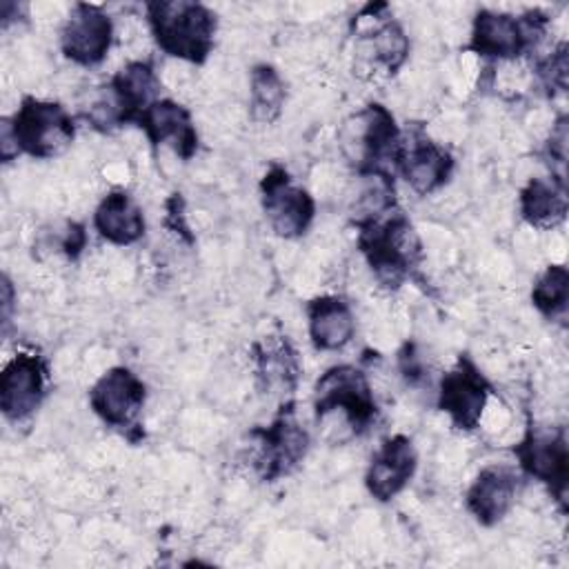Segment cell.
Segmentation results:
<instances>
[{"label": "cell", "mask_w": 569, "mask_h": 569, "mask_svg": "<svg viewBox=\"0 0 569 569\" xmlns=\"http://www.w3.org/2000/svg\"><path fill=\"white\" fill-rule=\"evenodd\" d=\"M356 247L369 271L385 289H400L407 280L418 278L425 260L422 240L402 209H391L376 218L353 220Z\"/></svg>", "instance_id": "6da1fadb"}, {"label": "cell", "mask_w": 569, "mask_h": 569, "mask_svg": "<svg viewBox=\"0 0 569 569\" xmlns=\"http://www.w3.org/2000/svg\"><path fill=\"white\" fill-rule=\"evenodd\" d=\"M76 138V120L53 100L24 96L18 109L0 120V156L11 162L16 156L51 160L64 153Z\"/></svg>", "instance_id": "7a4b0ae2"}, {"label": "cell", "mask_w": 569, "mask_h": 569, "mask_svg": "<svg viewBox=\"0 0 569 569\" xmlns=\"http://www.w3.org/2000/svg\"><path fill=\"white\" fill-rule=\"evenodd\" d=\"M144 16L156 47L176 60L204 64L216 44L218 16L193 0H151Z\"/></svg>", "instance_id": "3957f363"}, {"label": "cell", "mask_w": 569, "mask_h": 569, "mask_svg": "<svg viewBox=\"0 0 569 569\" xmlns=\"http://www.w3.org/2000/svg\"><path fill=\"white\" fill-rule=\"evenodd\" d=\"M160 80L149 60H131L120 67L107 84L98 87L82 118L102 133H109L122 124H136L140 113L158 100Z\"/></svg>", "instance_id": "277c9868"}, {"label": "cell", "mask_w": 569, "mask_h": 569, "mask_svg": "<svg viewBox=\"0 0 569 569\" xmlns=\"http://www.w3.org/2000/svg\"><path fill=\"white\" fill-rule=\"evenodd\" d=\"M549 29V13L527 9L522 13L478 9L471 20V33L465 51L491 62L518 60L542 42Z\"/></svg>", "instance_id": "5b68a950"}, {"label": "cell", "mask_w": 569, "mask_h": 569, "mask_svg": "<svg viewBox=\"0 0 569 569\" xmlns=\"http://www.w3.org/2000/svg\"><path fill=\"white\" fill-rule=\"evenodd\" d=\"M378 413L371 382L356 365H333L313 385V416L318 427L338 416L347 425L349 436H362L373 427Z\"/></svg>", "instance_id": "8992f818"}, {"label": "cell", "mask_w": 569, "mask_h": 569, "mask_svg": "<svg viewBox=\"0 0 569 569\" xmlns=\"http://www.w3.org/2000/svg\"><path fill=\"white\" fill-rule=\"evenodd\" d=\"M338 140L356 173H369L387 169L389 162L393 167V158L402 142V131L385 104L369 102L345 120Z\"/></svg>", "instance_id": "52a82bcc"}, {"label": "cell", "mask_w": 569, "mask_h": 569, "mask_svg": "<svg viewBox=\"0 0 569 569\" xmlns=\"http://www.w3.org/2000/svg\"><path fill=\"white\" fill-rule=\"evenodd\" d=\"M253 440V469L264 482H276L300 467L311 438L298 420L296 402L282 400L269 425L249 431Z\"/></svg>", "instance_id": "ba28073f"}, {"label": "cell", "mask_w": 569, "mask_h": 569, "mask_svg": "<svg viewBox=\"0 0 569 569\" xmlns=\"http://www.w3.org/2000/svg\"><path fill=\"white\" fill-rule=\"evenodd\" d=\"M513 456L520 471L545 485L560 511H565L569 485L567 429L562 425L529 422L522 438L513 445Z\"/></svg>", "instance_id": "9c48e42d"}, {"label": "cell", "mask_w": 569, "mask_h": 569, "mask_svg": "<svg viewBox=\"0 0 569 569\" xmlns=\"http://www.w3.org/2000/svg\"><path fill=\"white\" fill-rule=\"evenodd\" d=\"M147 402V385L124 365L107 369L89 389L91 411L111 429L122 431L131 442L142 436L140 411Z\"/></svg>", "instance_id": "30bf717a"}, {"label": "cell", "mask_w": 569, "mask_h": 569, "mask_svg": "<svg viewBox=\"0 0 569 569\" xmlns=\"http://www.w3.org/2000/svg\"><path fill=\"white\" fill-rule=\"evenodd\" d=\"M260 204L271 231L284 240L302 238L316 218L313 196L278 162L260 178Z\"/></svg>", "instance_id": "8fae6325"}, {"label": "cell", "mask_w": 569, "mask_h": 569, "mask_svg": "<svg viewBox=\"0 0 569 569\" xmlns=\"http://www.w3.org/2000/svg\"><path fill=\"white\" fill-rule=\"evenodd\" d=\"M493 385L469 353H460L456 365L440 376L436 405L458 431H476L487 409Z\"/></svg>", "instance_id": "7c38bea8"}, {"label": "cell", "mask_w": 569, "mask_h": 569, "mask_svg": "<svg viewBox=\"0 0 569 569\" xmlns=\"http://www.w3.org/2000/svg\"><path fill=\"white\" fill-rule=\"evenodd\" d=\"M49 362L38 351H18L0 373V411L11 425L27 422L44 402Z\"/></svg>", "instance_id": "4fadbf2b"}, {"label": "cell", "mask_w": 569, "mask_h": 569, "mask_svg": "<svg viewBox=\"0 0 569 569\" xmlns=\"http://www.w3.org/2000/svg\"><path fill=\"white\" fill-rule=\"evenodd\" d=\"M393 167L413 193L431 196L451 180L456 160L447 147L431 140L418 127L409 136H402Z\"/></svg>", "instance_id": "5bb4252c"}, {"label": "cell", "mask_w": 569, "mask_h": 569, "mask_svg": "<svg viewBox=\"0 0 569 569\" xmlns=\"http://www.w3.org/2000/svg\"><path fill=\"white\" fill-rule=\"evenodd\" d=\"M113 44V20L100 4L76 2L60 29V51L78 67H98Z\"/></svg>", "instance_id": "9a60e30c"}, {"label": "cell", "mask_w": 569, "mask_h": 569, "mask_svg": "<svg viewBox=\"0 0 569 569\" xmlns=\"http://www.w3.org/2000/svg\"><path fill=\"white\" fill-rule=\"evenodd\" d=\"M418 469V451L405 433H393L380 442L365 471V489L378 502L400 496Z\"/></svg>", "instance_id": "2e32d148"}, {"label": "cell", "mask_w": 569, "mask_h": 569, "mask_svg": "<svg viewBox=\"0 0 569 569\" xmlns=\"http://www.w3.org/2000/svg\"><path fill=\"white\" fill-rule=\"evenodd\" d=\"M522 476L509 465L482 467L465 491V507L480 527H496L513 509Z\"/></svg>", "instance_id": "e0dca14e"}, {"label": "cell", "mask_w": 569, "mask_h": 569, "mask_svg": "<svg viewBox=\"0 0 569 569\" xmlns=\"http://www.w3.org/2000/svg\"><path fill=\"white\" fill-rule=\"evenodd\" d=\"M136 127L147 136L153 149L169 144L184 162L191 160L200 147V136L191 111L171 98H158L151 102L136 120Z\"/></svg>", "instance_id": "ac0fdd59"}, {"label": "cell", "mask_w": 569, "mask_h": 569, "mask_svg": "<svg viewBox=\"0 0 569 569\" xmlns=\"http://www.w3.org/2000/svg\"><path fill=\"white\" fill-rule=\"evenodd\" d=\"M409 38L398 20L387 13V4H376L373 24L358 33V53L369 67L396 76L409 58Z\"/></svg>", "instance_id": "d6986e66"}, {"label": "cell", "mask_w": 569, "mask_h": 569, "mask_svg": "<svg viewBox=\"0 0 569 569\" xmlns=\"http://www.w3.org/2000/svg\"><path fill=\"white\" fill-rule=\"evenodd\" d=\"M253 373L262 393L289 396L298 387L300 378V360L287 336H264L251 347Z\"/></svg>", "instance_id": "ffe728a7"}, {"label": "cell", "mask_w": 569, "mask_h": 569, "mask_svg": "<svg viewBox=\"0 0 569 569\" xmlns=\"http://www.w3.org/2000/svg\"><path fill=\"white\" fill-rule=\"evenodd\" d=\"M309 340L318 351H340L356 333V316L342 296H316L305 307Z\"/></svg>", "instance_id": "44dd1931"}, {"label": "cell", "mask_w": 569, "mask_h": 569, "mask_svg": "<svg viewBox=\"0 0 569 569\" xmlns=\"http://www.w3.org/2000/svg\"><path fill=\"white\" fill-rule=\"evenodd\" d=\"M93 229L109 244L129 247L144 236L147 220L129 191L113 189L98 202L93 211Z\"/></svg>", "instance_id": "7402d4cb"}, {"label": "cell", "mask_w": 569, "mask_h": 569, "mask_svg": "<svg viewBox=\"0 0 569 569\" xmlns=\"http://www.w3.org/2000/svg\"><path fill=\"white\" fill-rule=\"evenodd\" d=\"M569 211L567 180L547 176L531 178L518 193V213L533 229H553Z\"/></svg>", "instance_id": "603a6c76"}, {"label": "cell", "mask_w": 569, "mask_h": 569, "mask_svg": "<svg viewBox=\"0 0 569 569\" xmlns=\"http://www.w3.org/2000/svg\"><path fill=\"white\" fill-rule=\"evenodd\" d=\"M287 84L269 62H258L249 71V116L258 124H271L282 116Z\"/></svg>", "instance_id": "cb8c5ba5"}, {"label": "cell", "mask_w": 569, "mask_h": 569, "mask_svg": "<svg viewBox=\"0 0 569 569\" xmlns=\"http://www.w3.org/2000/svg\"><path fill=\"white\" fill-rule=\"evenodd\" d=\"M531 305L551 322H565L569 309V269L547 264L531 287Z\"/></svg>", "instance_id": "d4e9b609"}, {"label": "cell", "mask_w": 569, "mask_h": 569, "mask_svg": "<svg viewBox=\"0 0 569 569\" xmlns=\"http://www.w3.org/2000/svg\"><path fill=\"white\" fill-rule=\"evenodd\" d=\"M533 73L549 98L567 93L569 84V44L562 40L549 53L536 58Z\"/></svg>", "instance_id": "484cf974"}, {"label": "cell", "mask_w": 569, "mask_h": 569, "mask_svg": "<svg viewBox=\"0 0 569 569\" xmlns=\"http://www.w3.org/2000/svg\"><path fill=\"white\" fill-rule=\"evenodd\" d=\"M567 140H569V129H567V116H558V120L551 127V133L545 142V158L551 169L553 178L567 180L565 164H567Z\"/></svg>", "instance_id": "4316f807"}, {"label": "cell", "mask_w": 569, "mask_h": 569, "mask_svg": "<svg viewBox=\"0 0 569 569\" xmlns=\"http://www.w3.org/2000/svg\"><path fill=\"white\" fill-rule=\"evenodd\" d=\"M398 371L409 387H422L429 382V367L413 340H407L398 349Z\"/></svg>", "instance_id": "83f0119b"}, {"label": "cell", "mask_w": 569, "mask_h": 569, "mask_svg": "<svg viewBox=\"0 0 569 569\" xmlns=\"http://www.w3.org/2000/svg\"><path fill=\"white\" fill-rule=\"evenodd\" d=\"M60 247L69 260H78L80 253L87 247V231L80 222H69L64 229V236L60 240Z\"/></svg>", "instance_id": "f1b7e54d"}, {"label": "cell", "mask_w": 569, "mask_h": 569, "mask_svg": "<svg viewBox=\"0 0 569 569\" xmlns=\"http://www.w3.org/2000/svg\"><path fill=\"white\" fill-rule=\"evenodd\" d=\"M11 300H13V287L7 276H2V325H9V311H11Z\"/></svg>", "instance_id": "f546056e"}]
</instances>
